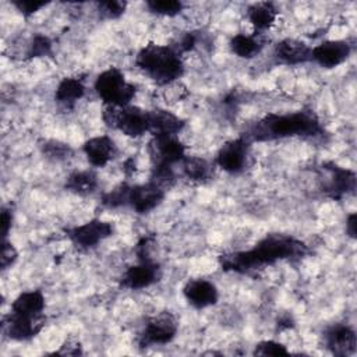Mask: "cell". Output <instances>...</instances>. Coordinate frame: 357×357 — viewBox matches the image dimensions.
Listing matches in <instances>:
<instances>
[{
  "instance_id": "1",
  "label": "cell",
  "mask_w": 357,
  "mask_h": 357,
  "mask_svg": "<svg viewBox=\"0 0 357 357\" xmlns=\"http://www.w3.org/2000/svg\"><path fill=\"white\" fill-rule=\"evenodd\" d=\"M307 254V245L287 234L271 233L262 237L254 248L248 251L229 252L219 257L223 271L247 273L278 261L301 258Z\"/></svg>"
},
{
  "instance_id": "2",
  "label": "cell",
  "mask_w": 357,
  "mask_h": 357,
  "mask_svg": "<svg viewBox=\"0 0 357 357\" xmlns=\"http://www.w3.org/2000/svg\"><path fill=\"white\" fill-rule=\"evenodd\" d=\"M322 132L315 113L300 110L287 114H268L252 124L244 138L251 141H273L287 137H315Z\"/></svg>"
},
{
  "instance_id": "3",
  "label": "cell",
  "mask_w": 357,
  "mask_h": 357,
  "mask_svg": "<svg viewBox=\"0 0 357 357\" xmlns=\"http://www.w3.org/2000/svg\"><path fill=\"white\" fill-rule=\"evenodd\" d=\"M181 53L174 46L148 43L137 54L138 68L159 85H169L184 74Z\"/></svg>"
},
{
  "instance_id": "4",
  "label": "cell",
  "mask_w": 357,
  "mask_h": 357,
  "mask_svg": "<svg viewBox=\"0 0 357 357\" xmlns=\"http://www.w3.org/2000/svg\"><path fill=\"white\" fill-rule=\"evenodd\" d=\"M95 91L106 106H127L135 96L137 88L119 68L112 67L96 77Z\"/></svg>"
},
{
  "instance_id": "5",
  "label": "cell",
  "mask_w": 357,
  "mask_h": 357,
  "mask_svg": "<svg viewBox=\"0 0 357 357\" xmlns=\"http://www.w3.org/2000/svg\"><path fill=\"white\" fill-rule=\"evenodd\" d=\"M102 119L110 128L132 138L144 135L149 128L148 110L137 106H106Z\"/></svg>"
},
{
  "instance_id": "6",
  "label": "cell",
  "mask_w": 357,
  "mask_h": 357,
  "mask_svg": "<svg viewBox=\"0 0 357 357\" xmlns=\"http://www.w3.org/2000/svg\"><path fill=\"white\" fill-rule=\"evenodd\" d=\"M177 329L178 322L172 312H159L146 321L139 335V343L142 346L166 344L174 339Z\"/></svg>"
},
{
  "instance_id": "7",
  "label": "cell",
  "mask_w": 357,
  "mask_h": 357,
  "mask_svg": "<svg viewBox=\"0 0 357 357\" xmlns=\"http://www.w3.org/2000/svg\"><path fill=\"white\" fill-rule=\"evenodd\" d=\"M148 153L152 166H173L185 158V146L177 135H152Z\"/></svg>"
},
{
  "instance_id": "8",
  "label": "cell",
  "mask_w": 357,
  "mask_h": 357,
  "mask_svg": "<svg viewBox=\"0 0 357 357\" xmlns=\"http://www.w3.org/2000/svg\"><path fill=\"white\" fill-rule=\"evenodd\" d=\"M45 314L22 315L10 312L3 319V329L13 340H28L36 336L45 326Z\"/></svg>"
},
{
  "instance_id": "9",
  "label": "cell",
  "mask_w": 357,
  "mask_h": 357,
  "mask_svg": "<svg viewBox=\"0 0 357 357\" xmlns=\"http://www.w3.org/2000/svg\"><path fill=\"white\" fill-rule=\"evenodd\" d=\"M113 233V225L100 219H92L84 225L75 226L67 230L70 240L81 248H91L110 237Z\"/></svg>"
},
{
  "instance_id": "10",
  "label": "cell",
  "mask_w": 357,
  "mask_h": 357,
  "mask_svg": "<svg viewBox=\"0 0 357 357\" xmlns=\"http://www.w3.org/2000/svg\"><path fill=\"white\" fill-rule=\"evenodd\" d=\"M248 149L250 142L244 137L227 141L216 153V165L227 173H240L247 163Z\"/></svg>"
},
{
  "instance_id": "11",
  "label": "cell",
  "mask_w": 357,
  "mask_h": 357,
  "mask_svg": "<svg viewBox=\"0 0 357 357\" xmlns=\"http://www.w3.org/2000/svg\"><path fill=\"white\" fill-rule=\"evenodd\" d=\"M165 188L152 183L131 185L128 192V205L137 213H148L155 209L165 198Z\"/></svg>"
},
{
  "instance_id": "12",
  "label": "cell",
  "mask_w": 357,
  "mask_h": 357,
  "mask_svg": "<svg viewBox=\"0 0 357 357\" xmlns=\"http://www.w3.org/2000/svg\"><path fill=\"white\" fill-rule=\"evenodd\" d=\"M160 278L159 264L153 259L138 261L137 265L130 266L121 276V286L131 290H139L158 282Z\"/></svg>"
},
{
  "instance_id": "13",
  "label": "cell",
  "mask_w": 357,
  "mask_h": 357,
  "mask_svg": "<svg viewBox=\"0 0 357 357\" xmlns=\"http://www.w3.org/2000/svg\"><path fill=\"white\" fill-rule=\"evenodd\" d=\"M324 170L328 173V180L324 190L332 198H342L343 195L356 190V174L349 169L339 167L335 163H325Z\"/></svg>"
},
{
  "instance_id": "14",
  "label": "cell",
  "mask_w": 357,
  "mask_h": 357,
  "mask_svg": "<svg viewBox=\"0 0 357 357\" xmlns=\"http://www.w3.org/2000/svg\"><path fill=\"white\" fill-rule=\"evenodd\" d=\"M351 47L344 40H325L311 50V60L321 67L333 68L340 66L350 56Z\"/></svg>"
},
{
  "instance_id": "15",
  "label": "cell",
  "mask_w": 357,
  "mask_h": 357,
  "mask_svg": "<svg viewBox=\"0 0 357 357\" xmlns=\"http://www.w3.org/2000/svg\"><path fill=\"white\" fill-rule=\"evenodd\" d=\"M183 294L188 304L195 308H206L216 304L219 293L216 286L206 279H192L183 287Z\"/></svg>"
},
{
  "instance_id": "16",
  "label": "cell",
  "mask_w": 357,
  "mask_h": 357,
  "mask_svg": "<svg viewBox=\"0 0 357 357\" xmlns=\"http://www.w3.org/2000/svg\"><path fill=\"white\" fill-rule=\"evenodd\" d=\"M82 151L92 166L103 167L117 155L116 142L107 135L92 137L84 142Z\"/></svg>"
},
{
  "instance_id": "17",
  "label": "cell",
  "mask_w": 357,
  "mask_h": 357,
  "mask_svg": "<svg viewBox=\"0 0 357 357\" xmlns=\"http://www.w3.org/2000/svg\"><path fill=\"white\" fill-rule=\"evenodd\" d=\"M325 343L336 356H350L356 351V332L344 324H336L325 332Z\"/></svg>"
},
{
  "instance_id": "18",
  "label": "cell",
  "mask_w": 357,
  "mask_h": 357,
  "mask_svg": "<svg viewBox=\"0 0 357 357\" xmlns=\"http://www.w3.org/2000/svg\"><path fill=\"white\" fill-rule=\"evenodd\" d=\"M148 132L152 135H177L184 127V121L178 116L165 109L148 110Z\"/></svg>"
},
{
  "instance_id": "19",
  "label": "cell",
  "mask_w": 357,
  "mask_h": 357,
  "mask_svg": "<svg viewBox=\"0 0 357 357\" xmlns=\"http://www.w3.org/2000/svg\"><path fill=\"white\" fill-rule=\"evenodd\" d=\"M311 50L305 42L287 38L276 43L275 56L286 64H301L311 60Z\"/></svg>"
},
{
  "instance_id": "20",
  "label": "cell",
  "mask_w": 357,
  "mask_h": 357,
  "mask_svg": "<svg viewBox=\"0 0 357 357\" xmlns=\"http://www.w3.org/2000/svg\"><path fill=\"white\" fill-rule=\"evenodd\" d=\"M278 7L271 1H259L255 4H251L247 10V17L251 25L258 32H264L269 29L276 18H278Z\"/></svg>"
},
{
  "instance_id": "21",
  "label": "cell",
  "mask_w": 357,
  "mask_h": 357,
  "mask_svg": "<svg viewBox=\"0 0 357 357\" xmlns=\"http://www.w3.org/2000/svg\"><path fill=\"white\" fill-rule=\"evenodd\" d=\"M45 296L40 290H29L21 293L11 304V312L22 315H38L43 314Z\"/></svg>"
},
{
  "instance_id": "22",
  "label": "cell",
  "mask_w": 357,
  "mask_h": 357,
  "mask_svg": "<svg viewBox=\"0 0 357 357\" xmlns=\"http://www.w3.org/2000/svg\"><path fill=\"white\" fill-rule=\"evenodd\" d=\"M84 93H85V85L82 79L75 77H66L57 85L54 98L60 105L66 107H71L75 105L77 100H79L84 96Z\"/></svg>"
},
{
  "instance_id": "23",
  "label": "cell",
  "mask_w": 357,
  "mask_h": 357,
  "mask_svg": "<svg viewBox=\"0 0 357 357\" xmlns=\"http://www.w3.org/2000/svg\"><path fill=\"white\" fill-rule=\"evenodd\" d=\"M231 52L243 59H251L257 56L261 49L264 47V40L261 38V33L254 35H245V33H237L230 39L229 43Z\"/></svg>"
},
{
  "instance_id": "24",
  "label": "cell",
  "mask_w": 357,
  "mask_h": 357,
  "mask_svg": "<svg viewBox=\"0 0 357 357\" xmlns=\"http://www.w3.org/2000/svg\"><path fill=\"white\" fill-rule=\"evenodd\" d=\"M98 187V177L92 170H78L66 180V188L78 195L92 194Z\"/></svg>"
},
{
  "instance_id": "25",
  "label": "cell",
  "mask_w": 357,
  "mask_h": 357,
  "mask_svg": "<svg viewBox=\"0 0 357 357\" xmlns=\"http://www.w3.org/2000/svg\"><path fill=\"white\" fill-rule=\"evenodd\" d=\"M184 176L195 183H204L212 176V166L202 158L185 156L181 160Z\"/></svg>"
},
{
  "instance_id": "26",
  "label": "cell",
  "mask_w": 357,
  "mask_h": 357,
  "mask_svg": "<svg viewBox=\"0 0 357 357\" xmlns=\"http://www.w3.org/2000/svg\"><path fill=\"white\" fill-rule=\"evenodd\" d=\"M146 7L153 14L174 17L183 10V3L177 0H149L146 1Z\"/></svg>"
},
{
  "instance_id": "27",
  "label": "cell",
  "mask_w": 357,
  "mask_h": 357,
  "mask_svg": "<svg viewBox=\"0 0 357 357\" xmlns=\"http://www.w3.org/2000/svg\"><path fill=\"white\" fill-rule=\"evenodd\" d=\"M130 187L127 184H120L114 187L112 191L106 192L102 198V202L107 208H119L123 205H128V192Z\"/></svg>"
},
{
  "instance_id": "28",
  "label": "cell",
  "mask_w": 357,
  "mask_h": 357,
  "mask_svg": "<svg viewBox=\"0 0 357 357\" xmlns=\"http://www.w3.org/2000/svg\"><path fill=\"white\" fill-rule=\"evenodd\" d=\"M126 7H127V3L121 1V0H106V1L96 3L99 15L103 18H107V20L119 18L120 15H123Z\"/></svg>"
},
{
  "instance_id": "29",
  "label": "cell",
  "mask_w": 357,
  "mask_h": 357,
  "mask_svg": "<svg viewBox=\"0 0 357 357\" xmlns=\"http://www.w3.org/2000/svg\"><path fill=\"white\" fill-rule=\"evenodd\" d=\"M52 53V42L45 35H35L33 40L29 46L28 56L29 57H42Z\"/></svg>"
},
{
  "instance_id": "30",
  "label": "cell",
  "mask_w": 357,
  "mask_h": 357,
  "mask_svg": "<svg viewBox=\"0 0 357 357\" xmlns=\"http://www.w3.org/2000/svg\"><path fill=\"white\" fill-rule=\"evenodd\" d=\"M287 353V349L282 343L275 340H264L258 343L254 349L255 356H282Z\"/></svg>"
},
{
  "instance_id": "31",
  "label": "cell",
  "mask_w": 357,
  "mask_h": 357,
  "mask_svg": "<svg viewBox=\"0 0 357 357\" xmlns=\"http://www.w3.org/2000/svg\"><path fill=\"white\" fill-rule=\"evenodd\" d=\"M42 151L45 155H47V158H52L56 160L66 159L67 155L70 153V148L60 141H46L42 145Z\"/></svg>"
},
{
  "instance_id": "32",
  "label": "cell",
  "mask_w": 357,
  "mask_h": 357,
  "mask_svg": "<svg viewBox=\"0 0 357 357\" xmlns=\"http://www.w3.org/2000/svg\"><path fill=\"white\" fill-rule=\"evenodd\" d=\"M17 258H18V252H17L15 247H14L11 243H8V241L3 240L1 257H0V265H1V269L4 271V269H7V268H10V266L17 261Z\"/></svg>"
},
{
  "instance_id": "33",
  "label": "cell",
  "mask_w": 357,
  "mask_h": 357,
  "mask_svg": "<svg viewBox=\"0 0 357 357\" xmlns=\"http://www.w3.org/2000/svg\"><path fill=\"white\" fill-rule=\"evenodd\" d=\"M13 4L17 7V10L24 15H31L40 8H43L47 3L46 1H38V0H14Z\"/></svg>"
},
{
  "instance_id": "34",
  "label": "cell",
  "mask_w": 357,
  "mask_h": 357,
  "mask_svg": "<svg viewBox=\"0 0 357 357\" xmlns=\"http://www.w3.org/2000/svg\"><path fill=\"white\" fill-rule=\"evenodd\" d=\"M11 222H13V212L8 208H3L1 211V236L3 240H6L8 230L11 227Z\"/></svg>"
},
{
  "instance_id": "35",
  "label": "cell",
  "mask_w": 357,
  "mask_h": 357,
  "mask_svg": "<svg viewBox=\"0 0 357 357\" xmlns=\"http://www.w3.org/2000/svg\"><path fill=\"white\" fill-rule=\"evenodd\" d=\"M57 354H63V356H77V354H81V346L78 342H71V340H67L59 351H56Z\"/></svg>"
},
{
  "instance_id": "36",
  "label": "cell",
  "mask_w": 357,
  "mask_h": 357,
  "mask_svg": "<svg viewBox=\"0 0 357 357\" xmlns=\"http://www.w3.org/2000/svg\"><path fill=\"white\" fill-rule=\"evenodd\" d=\"M356 226H357V215L356 213H350L347 216V220H346V231L349 233V236L351 238H356Z\"/></svg>"
}]
</instances>
